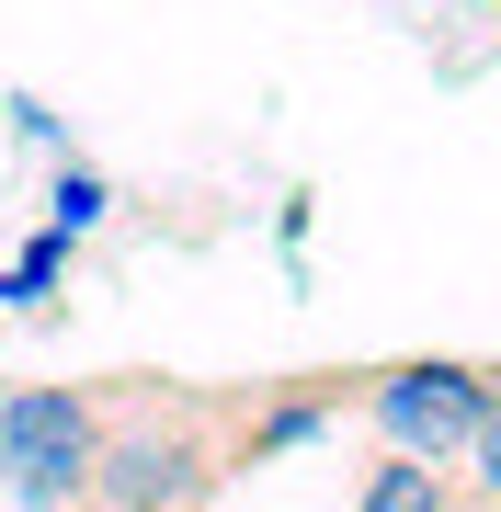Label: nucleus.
Segmentation results:
<instances>
[{
	"label": "nucleus",
	"instance_id": "nucleus-1",
	"mask_svg": "<svg viewBox=\"0 0 501 512\" xmlns=\"http://www.w3.org/2000/svg\"><path fill=\"white\" fill-rule=\"evenodd\" d=\"M228 387H171V376H114L103 410V467L92 512H205L228 490Z\"/></svg>",
	"mask_w": 501,
	"mask_h": 512
},
{
	"label": "nucleus",
	"instance_id": "nucleus-2",
	"mask_svg": "<svg viewBox=\"0 0 501 512\" xmlns=\"http://www.w3.org/2000/svg\"><path fill=\"white\" fill-rule=\"evenodd\" d=\"M103 410L114 376L69 387H0V501L12 512H92V467H103Z\"/></svg>",
	"mask_w": 501,
	"mask_h": 512
},
{
	"label": "nucleus",
	"instance_id": "nucleus-3",
	"mask_svg": "<svg viewBox=\"0 0 501 512\" xmlns=\"http://www.w3.org/2000/svg\"><path fill=\"white\" fill-rule=\"evenodd\" d=\"M479 410H490V365H467V353L365 365V399H353V421L376 433V456H422V467H467Z\"/></svg>",
	"mask_w": 501,
	"mask_h": 512
},
{
	"label": "nucleus",
	"instance_id": "nucleus-4",
	"mask_svg": "<svg viewBox=\"0 0 501 512\" xmlns=\"http://www.w3.org/2000/svg\"><path fill=\"white\" fill-rule=\"evenodd\" d=\"M353 399H365V365H319V376L251 387V399L228 410V478H240V467H274V456H297V444H308V433H331Z\"/></svg>",
	"mask_w": 501,
	"mask_h": 512
},
{
	"label": "nucleus",
	"instance_id": "nucleus-5",
	"mask_svg": "<svg viewBox=\"0 0 501 512\" xmlns=\"http://www.w3.org/2000/svg\"><path fill=\"white\" fill-rule=\"evenodd\" d=\"M353 512H467L456 467H422V456H376L365 490H353Z\"/></svg>",
	"mask_w": 501,
	"mask_h": 512
},
{
	"label": "nucleus",
	"instance_id": "nucleus-6",
	"mask_svg": "<svg viewBox=\"0 0 501 512\" xmlns=\"http://www.w3.org/2000/svg\"><path fill=\"white\" fill-rule=\"evenodd\" d=\"M0 308H12V319H57V308H69V228L23 239V262L0 274Z\"/></svg>",
	"mask_w": 501,
	"mask_h": 512
},
{
	"label": "nucleus",
	"instance_id": "nucleus-7",
	"mask_svg": "<svg viewBox=\"0 0 501 512\" xmlns=\"http://www.w3.org/2000/svg\"><path fill=\"white\" fill-rule=\"evenodd\" d=\"M103 217H114V183H103L92 160H57V183H46V228H69V239H92Z\"/></svg>",
	"mask_w": 501,
	"mask_h": 512
},
{
	"label": "nucleus",
	"instance_id": "nucleus-8",
	"mask_svg": "<svg viewBox=\"0 0 501 512\" xmlns=\"http://www.w3.org/2000/svg\"><path fill=\"white\" fill-rule=\"evenodd\" d=\"M479 512H501V365H490V410H479V433H467V478H456Z\"/></svg>",
	"mask_w": 501,
	"mask_h": 512
},
{
	"label": "nucleus",
	"instance_id": "nucleus-9",
	"mask_svg": "<svg viewBox=\"0 0 501 512\" xmlns=\"http://www.w3.org/2000/svg\"><path fill=\"white\" fill-rule=\"evenodd\" d=\"M12 137H23V148H57V160H69V137H57V114H46V103H12Z\"/></svg>",
	"mask_w": 501,
	"mask_h": 512
}]
</instances>
